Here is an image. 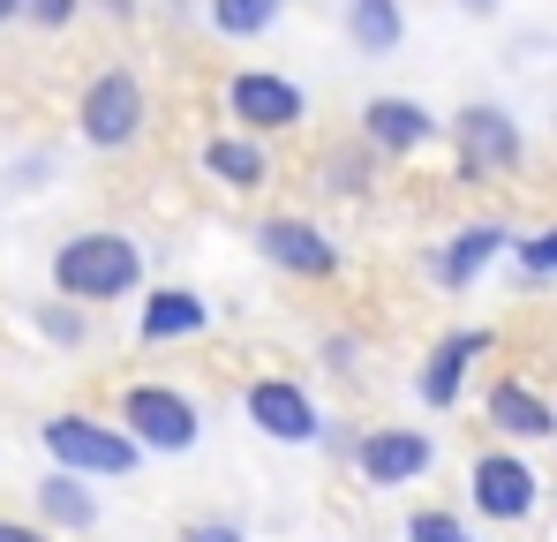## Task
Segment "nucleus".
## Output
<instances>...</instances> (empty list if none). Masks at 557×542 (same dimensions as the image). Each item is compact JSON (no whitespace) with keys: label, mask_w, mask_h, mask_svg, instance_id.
Wrapping results in <instances>:
<instances>
[{"label":"nucleus","mask_w":557,"mask_h":542,"mask_svg":"<svg viewBox=\"0 0 557 542\" xmlns=\"http://www.w3.org/2000/svg\"><path fill=\"white\" fill-rule=\"evenodd\" d=\"M53 294L61 301H128L144 286V242L121 226H84L53 249Z\"/></svg>","instance_id":"obj_1"},{"label":"nucleus","mask_w":557,"mask_h":542,"mask_svg":"<svg viewBox=\"0 0 557 542\" xmlns=\"http://www.w3.org/2000/svg\"><path fill=\"white\" fill-rule=\"evenodd\" d=\"M38 445H46V459H53L61 475H76V482H113V475H136V467H144L136 438H128L121 422L84 415V407L46 415V422H38Z\"/></svg>","instance_id":"obj_2"},{"label":"nucleus","mask_w":557,"mask_h":542,"mask_svg":"<svg viewBox=\"0 0 557 542\" xmlns=\"http://www.w3.org/2000/svg\"><path fill=\"white\" fill-rule=\"evenodd\" d=\"M121 430L136 438V452H196V438H203V407L188 399L182 384L136 377V384H121Z\"/></svg>","instance_id":"obj_3"},{"label":"nucleus","mask_w":557,"mask_h":542,"mask_svg":"<svg viewBox=\"0 0 557 542\" xmlns=\"http://www.w3.org/2000/svg\"><path fill=\"white\" fill-rule=\"evenodd\" d=\"M144 121H151V98L144 84L128 76V69H98L84 98H76V136L91 144V151H128V144H144Z\"/></svg>","instance_id":"obj_4"},{"label":"nucleus","mask_w":557,"mask_h":542,"mask_svg":"<svg viewBox=\"0 0 557 542\" xmlns=\"http://www.w3.org/2000/svg\"><path fill=\"white\" fill-rule=\"evenodd\" d=\"M242 415H249V430L272 438V445H317V438H324V407H317V392H309L301 377H249Z\"/></svg>","instance_id":"obj_5"},{"label":"nucleus","mask_w":557,"mask_h":542,"mask_svg":"<svg viewBox=\"0 0 557 542\" xmlns=\"http://www.w3.org/2000/svg\"><path fill=\"white\" fill-rule=\"evenodd\" d=\"M226 113H234L242 136H286V128L309 121V90L294 76H278V69H242L226 84Z\"/></svg>","instance_id":"obj_6"},{"label":"nucleus","mask_w":557,"mask_h":542,"mask_svg":"<svg viewBox=\"0 0 557 542\" xmlns=\"http://www.w3.org/2000/svg\"><path fill=\"white\" fill-rule=\"evenodd\" d=\"M437 467V438L430 430H414V422H376L355 438V475L370 482V490H407V482H422Z\"/></svg>","instance_id":"obj_7"},{"label":"nucleus","mask_w":557,"mask_h":542,"mask_svg":"<svg viewBox=\"0 0 557 542\" xmlns=\"http://www.w3.org/2000/svg\"><path fill=\"white\" fill-rule=\"evenodd\" d=\"M467 497H474V513H482L490 528H520V520L543 505V475H535L520 452H482V459L467 467Z\"/></svg>","instance_id":"obj_8"},{"label":"nucleus","mask_w":557,"mask_h":542,"mask_svg":"<svg viewBox=\"0 0 557 542\" xmlns=\"http://www.w3.org/2000/svg\"><path fill=\"white\" fill-rule=\"evenodd\" d=\"M453 144H460V181L512 174V167L528 159L520 121H512L505 106H460V113H453Z\"/></svg>","instance_id":"obj_9"},{"label":"nucleus","mask_w":557,"mask_h":542,"mask_svg":"<svg viewBox=\"0 0 557 542\" xmlns=\"http://www.w3.org/2000/svg\"><path fill=\"white\" fill-rule=\"evenodd\" d=\"M257 257L286 279H332L339 271V242L317 219H264L257 226Z\"/></svg>","instance_id":"obj_10"},{"label":"nucleus","mask_w":557,"mask_h":542,"mask_svg":"<svg viewBox=\"0 0 557 542\" xmlns=\"http://www.w3.org/2000/svg\"><path fill=\"white\" fill-rule=\"evenodd\" d=\"M437 128H445V121H437L422 98H392V90H384V98H370V106H362V144H370V151H384V159L422 151Z\"/></svg>","instance_id":"obj_11"},{"label":"nucleus","mask_w":557,"mask_h":542,"mask_svg":"<svg viewBox=\"0 0 557 542\" xmlns=\"http://www.w3.org/2000/svg\"><path fill=\"white\" fill-rule=\"evenodd\" d=\"M497 340L482 332V324H460V332H445L437 347H430V361L414 369V392H422V407H453L460 399V384H467V369L490 355Z\"/></svg>","instance_id":"obj_12"},{"label":"nucleus","mask_w":557,"mask_h":542,"mask_svg":"<svg viewBox=\"0 0 557 542\" xmlns=\"http://www.w3.org/2000/svg\"><path fill=\"white\" fill-rule=\"evenodd\" d=\"M505 249H512V226H497V219H474V226H460V234H453V242L437 249L430 279H437L445 294H467V286L482 279V271L505 257Z\"/></svg>","instance_id":"obj_13"},{"label":"nucleus","mask_w":557,"mask_h":542,"mask_svg":"<svg viewBox=\"0 0 557 542\" xmlns=\"http://www.w3.org/2000/svg\"><path fill=\"white\" fill-rule=\"evenodd\" d=\"M211 324V301L196 286H151L144 309H136V340L144 347H174V340H196Z\"/></svg>","instance_id":"obj_14"},{"label":"nucleus","mask_w":557,"mask_h":542,"mask_svg":"<svg viewBox=\"0 0 557 542\" xmlns=\"http://www.w3.org/2000/svg\"><path fill=\"white\" fill-rule=\"evenodd\" d=\"M490 430H505V438H520V445H543V438H557V407L535 384L497 377V384H490Z\"/></svg>","instance_id":"obj_15"},{"label":"nucleus","mask_w":557,"mask_h":542,"mask_svg":"<svg viewBox=\"0 0 557 542\" xmlns=\"http://www.w3.org/2000/svg\"><path fill=\"white\" fill-rule=\"evenodd\" d=\"M203 174L219 181V188H264L272 181V151H264V136H242V128H226V136H211L203 144Z\"/></svg>","instance_id":"obj_16"},{"label":"nucleus","mask_w":557,"mask_h":542,"mask_svg":"<svg viewBox=\"0 0 557 542\" xmlns=\"http://www.w3.org/2000/svg\"><path fill=\"white\" fill-rule=\"evenodd\" d=\"M339 23H347V46L370 53V61L399 53V38H407V8H399V0H347Z\"/></svg>","instance_id":"obj_17"},{"label":"nucleus","mask_w":557,"mask_h":542,"mask_svg":"<svg viewBox=\"0 0 557 542\" xmlns=\"http://www.w3.org/2000/svg\"><path fill=\"white\" fill-rule=\"evenodd\" d=\"M38 513H46V528H69V535H91V528H98L91 482H76V475H61V467L38 482Z\"/></svg>","instance_id":"obj_18"},{"label":"nucleus","mask_w":557,"mask_h":542,"mask_svg":"<svg viewBox=\"0 0 557 542\" xmlns=\"http://www.w3.org/2000/svg\"><path fill=\"white\" fill-rule=\"evenodd\" d=\"M278 15H286V0H211V30L219 38H264Z\"/></svg>","instance_id":"obj_19"},{"label":"nucleus","mask_w":557,"mask_h":542,"mask_svg":"<svg viewBox=\"0 0 557 542\" xmlns=\"http://www.w3.org/2000/svg\"><path fill=\"white\" fill-rule=\"evenodd\" d=\"M407 542H474V528H467L460 513H445V505H422L407 520Z\"/></svg>","instance_id":"obj_20"},{"label":"nucleus","mask_w":557,"mask_h":542,"mask_svg":"<svg viewBox=\"0 0 557 542\" xmlns=\"http://www.w3.org/2000/svg\"><path fill=\"white\" fill-rule=\"evenodd\" d=\"M512 257H520V271H528V279H557V226L528 234V242H512Z\"/></svg>","instance_id":"obj_21"},{"label":"nucleus","mask_w":557,"mask_h":542,"mask_svg":"<svg viewBox=\"0 0 557 542\" xmlns=\"http://www.w3.org/2000/svg\"><path fill=\"white\" fill-rule=\"evenodd\" d=\"M76 8H84V0H15V15H23V23H38V30H69V23H76Z\"/></svg>","instance_id":"obj_22"},{"label":"nucleus","mask_w":557,"mask_h":542,"mask_svg":"<svg viewBox=\"0 0 557 542\" xmlns=\"http://www.w3.org/2000/svg\"><path fill=\"white\" fill-rule=\"evenodd\" d=\"M182 542H249V528L242 520H188Z\"/></svg>","instance_id":"obj_23"},{"label":"nucleus","mask_w":557,"mask_h":542,"mask_svg":"<svg viewBox=\"0 0 557 542\" xmlns=\"http://www.w3.org/2000/svg\"><path fill=\"white\" fill-rule=\"evenodd\" d=\"M0 542H53L46 528H30V520H0Z\"/></svg>","instance_id":"obj_24"},{"label":"nucleus","mask_w":557,"mask_h":542,"mask_svg":"<svg viewBox=\"0 0 557 542\" xmlns=\"http://www.w3.org/2000/svg\"><path fill=\"white\" fill-rule=\"evenodd\" d=\"M467 15H497V0H460Z\"/></svg>","instance_id":"obj_25"},{"label":"nucleus","mask_w":557,"mask_h":542,"mask_svg":"<svg viewBox=\"0 0 557 542\" xmlns=\"http://www.w3.org/2000/svg\"><path fill=\"white\" fill-rule=\"evenodd\" d=\"M0 23H15V0H0Z\"/></svg>","instance_id":"obj_26"}]
</instances>
